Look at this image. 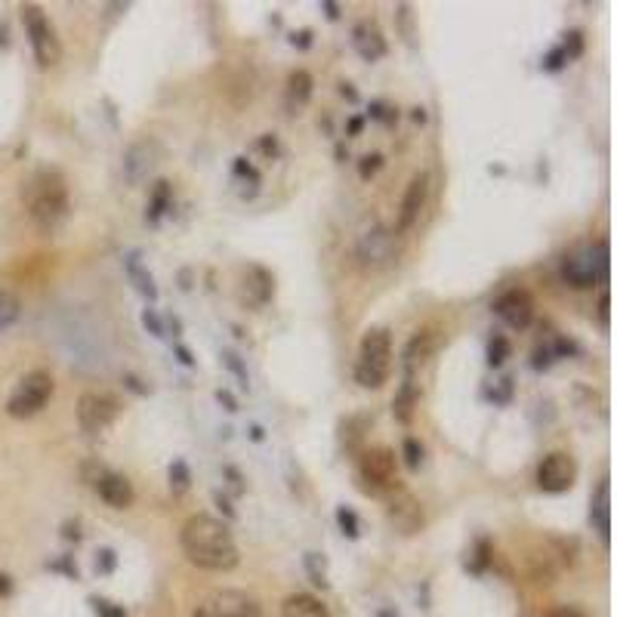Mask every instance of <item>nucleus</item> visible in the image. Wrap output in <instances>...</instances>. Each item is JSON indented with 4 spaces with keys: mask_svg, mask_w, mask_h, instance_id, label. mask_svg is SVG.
<instances>
[{
    "mask_svg": "<svg viewBox=\"0 0 617 617\" xmlns=\"http://www.w3.org/2000/svg\"><path fill=\"white\" fill-rule=\"evenodd\" d=\"M179 543H183L186 559L204 571H232L238 565V547L229 525L213 516H192L183 525Z\"/></svg>",
    "mask_w": 617,
    "mask_h": 617,
    "instance_id": "1",
    "label": "nucleus"
},
{
    "mask_svg": "<svg viewBox=\"0 0 617 617\" xmlns=\"http://www.w3.org/2000/svg\"><path fill=\"white\" fill-rule=\"evenodd\" d=\"M22 198L28 204L31 223L47 235L68 220V186L59 170L34 173L22 189Z\"/></svg>",
    "mask_w": 617,
    "mask_h": 617,
    "instance_id": "2",
    "label": "nucleus"
},
{
    "mask_svg": "<svg viewBox=\"0 0 617 617\" xmlns=\"http://www.w3.org/2000/svg\"><path fill=\"white\" fill-rule=\"evenodd\" d=\"M392 371V337L386 328H374L365 334L355 361V380L365 389H380Z\"/></svg>",
    "mask_w": 617,
    "mask_h": 617,
    "instance_id": "3",
    "label": "nucleus"
},
{
    "mask_svg": "<svg viewBox=\"0 0 617 617\" xmlns=\"http://www.w3.org/2000/svg\"><path fill=\"white\" fill-rule=\"evenodd\" d=\"M562 281L574 290H587L608 281V241L571 250L562 260Z\"/></svg>",
    "mask_w": 617,
    "mask_h": 617,
    "instance_id": "4",
    "label": "nucleus"
},
{
    "mask_svg": "<svg viewBox=\"0 0 617 617\" xmlns=\"http://www.w3.org/2000/svg\"><path fill=\"white\" fill-rule=\"evenodd\" d=\"M358 482L368 494L386 497L398 488V463L392 448H368L358 457Z\"/></svg>",
    "mask_w": 617,
    "mask_h": 617,
    "instance_id": "5",
    "label": "nucleus"
},
{
    "mask_svg": "<svg viewBox=\"0 0 617 617\" xmlns=\"http://www.w3.org/2000/svg\"><path fill=\"white\" fill-rule=\"evenodd\" d=\"M50 398H53V377L47 371H31L16 383L10 402H7V414L16 420L34 417L47 408Z\"/></svg>",
    "mask_w": 617,
    "mask_h": 617,
    "instance_id": "6",
    "label": "nucleus"
},
{
    "mask_svg": "<svg viewBox=\"0 0 617 617\" xmlns=\"http://www.w3.org/2000/svg\"><path fill=\"white\" fill-rule=\"evenodd\" d=\"M22 22H25V31H28V41H31V50H34V59H38L41 68H53L59 65L62 59V44L56 38V28L50 25V19L44 16L41 7H22Z\"/></svg>",
    "mask_w": 617,
    "mask_h": 617,
    "instance_id": "7",
    "label": "nucleus"
},
{
    "mask_svg": "<svg viewBox=\"0 0 617 617\" xmlns=\"http://www.w3.org/2000/svg\"><path fill=\"white\" fill-rule=\"evenodd\" d=\"M192 617H263V608L241 590H213L195 605Z\"/></svg>",
    "mask_w": 617,
    "mask_h": 617,
    "instance_id": "8",
    "label": "nucleus"
},
{
    "mask_svg": "<svg viewBox=\"0 0 617 617\" xmlns=\"http://www.w3.org/2000/svg\"><path fill=\"white\" fill-rule=\"evenodd\" d=\"M118 411H121L118 398L105 395V392H84L78 402V426L87 435H102L115 423Z\"/></svg>",
    "mask_w": 617,
    "mask_h": 617,
    "instance_id": "9",
    "label": "nucleus"
},
{
    "mask_svg": "<svg viewBox=\"0 0 617 617\" xmlns=\"http://www.w3.org/2000/svg\"><path fill=\"white\" fill-rule=\"evenodd\" d=\"M395 250H398V235L386 226H374L358 241V260L365 269H383L395 260Z\"/></svg>",
    "mask_w": 617,
    "mask_h": 617,
    "instance_id": "10",
    "label": "nucleus"
},
{
    "mask_svg": "<svg viewBox=\"0 0 617 617\" xmlns=\"http://www.w3.org/2000/svg\"><path fill=\"white\" fill-rule=\"evenodd\" d=\"M574 479H577V463L565 451L547 454V457L540 460V466H537V485H540V491H547V494L568 491L574 485Z\"/></svg>",
    "mask_w": 617,
    "mask_h": 617,
    "instance_id": "11",
    "label": "nucleus"
},
{
    "mask_svg": "<svg viewBox=\"0 0 617 617\" xmlns=\"http://www.w3.org/2000/svg\"><path fill=\"white\" fill-rule=\"evenodd\" d=\"M158 158H161V149L155 139H139L133 142L130 149L124 152V161H121V173L127 179V186H142L149 173L158 167Z\"/></svg>",
    "mask_w": 617,
    "mask_h": 617,
    "instance_id": "12",
    "label": "nucleus"
},
{
    "mask_svg": "<svg viewBox=\"0 0 617 617\" xmlns=\"http://www.w3.org/2000/svg\"><path fill=\"white\" fill-rule=\"evenodd\" d=\"M386 503H389V506H386V516H389V522H392L395 531L414 534V531L423 528V510H420V503H417L408 491L395 488L392 494H386Z\"/></svg>",
    "mask_w": 617,
    "mask_h": 617,
    "instance_id": "13",
    "label": "nucleus"
},
{
    "mask_svg": "<svg viewBox=\"0 0 617 617\" xmlns=\"http://www.w3.org/2000/svg\"><path fill=\"white\" fill-rule=\"evenodd\" d=\"M494 312L500 321L510 324L513 331H525L534 321V300L528 290H506V294L494 303Z\"/></svg>",
    "mask_w": 617,
    "mask_h": 617,
    "instance_id": "14",
    "label": "nucleus"
},
{
    "mask_svg": "<svg viewBox=\"0 0 617 617\" xmlns=\"http://www.w3.org/2000/svg\"><path fill=\"white\" fill-rule=\"evenodd\" d=\"M426 201H429V176H426V173H417L411 183H408L402 210H398V229H395V235H405V232L414 229V223L420 220Z\"/></svg>",
    "mask_w": 617,
    "mask_h": 617,
    "instance_id": "15",
    "label": "nucleus"
},
{
    "mask_svg": "<svg viewBox=\"0 0 617 617\" xmlns=\"http://www.w3.org/2000/svg\"><path fill=\"white\" fill-rule=\"evenodd\" d=\"M352 47L365 62H380L386 56V38L374 19H361L352 28Z\"/></svg>",
    "mask_w": 617,
    "mask_h": 617,
    "instance_id": "16",
    "label": "nucleus"
},
{
    "mask_svg": "<svg viewBox=\"0 0 617 617\" xmlns=\"http://www.w3.org/2000/svg\"><path fill=\"white\" fill-rule=\"evenodd\" d=\"M96 491L108 506H112V510H127V506H133V497H136L130 479L121 473H108V469H102V473L96 476Z\"/></svg>",
    "mask_w": 617,
    "mask_h": 617,
    "instance_id": "17",
    "label": "nucleus"
},
{
    "mask_svg": "<svg viewBox=\"0 0 617 617\" xmlns=\"http://www.w3.org/2000/svg\"><path fill=\"white\" fill-rule=\"evenodd\" d=\"M275 294V278L269 269L263 266H247L244 269V281H241V297L250 306H266Z\"/></svg>",
    "mask_w": 617,
    "mask_h": 617,
    "instance_id": "18",
    "label": "nucleus"
},
{
    "mask_svg": "<svg viewBox=\"0 0 617 617\" xmlns=\"http://www.w3.org/2000/svg\"><path fill=\"white\" fill-rule=\"evenodd\" d=\"M281 617H331V611L312 593H294L284 599Z\"/></svg>",
    "mask_w": 617,
    "mask_h": 617,
    "instance_id": "19",
    "label": "nucleus"
},
{
    "mask_svg": "<svg viewBox=\"0 0 617 617\" xmlns=\"http://www.w3.org/2000/svg\"><path fill=\"white\" fill-rule=\"evenodd\" d=\"M432 349H435V334H432V331H420V334L411 337V343H408V349H405V361H402L408 380H411V374H414L417 368L426 365Z\"/></svg>",
    "mask_w": 617,
    "mask_h": 617,
    "instance_id": "20",
    "label": "nucleus"
},
{
    "mask_svg": "<svg viewBox=\"0 0 617 617\" xmlns=\"http://www.w3.org/2000/svg\"><path fill=\"white\" fill-rule=\"evenodd\" d=\"M590 519H593V528L599 531V537L608 540V531H611V488H608V479L599 482V488H596V494H593Z\"/></svg>",
    "mask_w": 617,
    "mask_h": 617,
    "instance_id": "21",
    "label": "nucleus"
},
{
    "mask_svg": "<svg viewBox=\"0 0 617 617\" xmlns=\"http://www.w3.org/2000/svg\"><path fill=\"white\" fill-rule=\"evenodd\" d=\"M312 96V75L303 68H297L294 75L287 78V108L290 112H297V108H303Z\"/></svg>",
    "mask_w": 617,
    "mask_h": 617,
    "instance_id": "22",
    "label": "nucleus"
},
{
    "mask_svg": "<svg viewBox=\"0 0 617 617\" xmlns=\"http://www.w3.org/2000/svg\"><path fill=\"white\" fill-rule=\"evenodd\" d=\"M417 398H420L417 386H414L411 380H405L402 389H398V395L392 398V417H395L398 423H411L414 408H417Z\"/></svg>",
    "mask_w": 617,
    "mask_h": 617,
    "instance_id": "23",
    "label": "nucleus"
},
{
    "mask_svg": "<svg viewBox=\"0 0 617 617\" xmlns=\"http://www.w3.org/2000/svg\"><path fill=\"white\" fill-rule=\"evenodd\" d=\"M127 263V275L133 278V284H136V290L142 297H149V300H158V287H155V278L149 275L142 269V263H139V253H130V257L124 260Z\"/></svg>",
    "mask_w": 617,
    "mask_h": 617,
    "instance_id": "24",
    "label": "nucleus"
},
{
    "mask_svg": "<svg viewBox=\"0 0 617 617\" xmlns=\"http://www.w3.org/2000/svg\"><path fill=\"white\" fill-rule=\"evenodd\" d=\"M19 309H22L19 297L10 294V290H0V334L13 328L16 318H19Z\"/></svg>",
    "mask_w": 617,
    "mask_h": 617,
    "instance_id": "25",
    "label": "nucleus"
},
{
    "mask_svg": "<svg viewBox=\"0 0 617 617\" xmlns=\"http://www.w3.org/2000/svg\"><path fill=\"white\" fill-rule=\"evenodd\" d=\"M167 207H170V183H164L161 179V183L155 186V192H152V204H149V213H145V220L158 223Z\"/></svg>",
    "mask_w": 617,
    "mask_h": 617,
    "instance_id": "26",
    "label": "nucleus"
},
{
    "mask_svg": "<svg viewBox=\"0 0 617 617\" xmlns=\"http://www.w3.org/2000/svg\"><path fill=\"white\" fill-rule=\"evenodd\" d=\"M189 482H192V476H189L186 460H173V466H170V488L176 494H183V491H189Z\"/></svg>",
    "mask_w": 617,
    "mask_h": 617,
    "instance_id": "27",
    "label": "nucleus"
},
{
    "mask_svg": "<svg viewBox=\"0 0 617 617\" xmlns=\"http://www.w3.org/2000/svg\"><path fill=\"white\" fill-rule=\"evenodd\" d=\"M306 571H309L315 587H321V590L328 587V571H324V559L318 553H306Z\"/></svg>",
    "mask_w": 617,
    "mask_h": 617,
    "instance_id": "28",
    "label": "nucleus"
},
{
    "mask_svg": "<svg viewBox=\"0 0 617 617\" xmlns=\"http://www.w3.org/2000/svg\"><path fill=\"white\" fill-rule=\"evenodd\" d=\"M506 355H510V340H506V337H494V340L488 343V365H491V368H500L503 361H506Z\"/></svg>",
    "mask_w": 617,
    "mask_h": 617,
    "instance_id": "29",
    "label": "nucleus"
},
{
    "mask_svg": "<svg viewBox=\"0 0 617 617\" xmlns=\"http://www.w3.org/2000/svg\"><path fill=\"white\" fill-rule=\"evenodd\" d=\"M337 522H340L346 537H352V540L358 537V516L349 510V506H340V510H337Z\"/></svg>",
    "mask_w": 617,
    "mask_h": 617,
    "instance_id": "30",
    "label": "nucleus"
},
{
    "mask_svg": "<svg viewBox=\"0 0 617 617\" xmlns=\"http://www.w3.org/2000/svg\"><path fill=\"white\" fill-rule=\"evenodd\" d=\"M402 451H405V463H408L411 469H420V463H423V445H420L417 439H405Z\"/></svg>",
    "mask_w": 617,
    "mask_h": 617,
    "instance_id": "31",
    "label": "nucleus"
},
{
    "mask_svg": "<svg viewBox=\"0 0 617 617\" xmlns=\"http://www.w3.org/2000/svg\"><path fill=\"white\" fill-rule=\"evenodd\" d=\"M380 167H383V155H365V158L358 161V176L371 179V176H377Z\"/></svg>",
    "mask_w": 617,
    "mask_h": 617,
    "instance_id": "32",
    "label": "nucleus"
},
{
    "mask_svg": "<svg viewBox=\"0 0 617 617\" xmlns=\"http://www.w3.org/2000/svg\"><path fill=\"white\" fill-rule=\"evenodd\" d=\"M562 50H565L568 59H577L580 53H584V31H571L568 41L562 44Z\"/></svg>",
    "mask_w": 617,
    "mask_h": 617,
    "instance_id": "33",
    "label": "nucleus"
},
{
    "mask_svg": "<svg viewBox=\"0 0 617 617\" xmlns=\"http://www.w3.org/2000/svg\"><path fill=\"white\" fill-rule=\"evenodd\" d=\"M223 361H226V368L238 377V383L247 389V371H244V365H241V358H238L235 352H223Z\"/></svg>",
    "mask_w": 617,
    "mask_h": 617,
    "instance_id": "34",
    "label": "nucleus"
},
{
    "mask_svg": "<svg viewBox=\"0 0 617 617\" xmlns=\"http://www.w3.org/2000/svg\"><path fill=\"white\" fill-rule=\"evenodd\" d=\"M565 62H568L565 50H562V47H553V50L547 53V59H543V68H547V71H559Z\"/></svg>",
    "mask_w": 617,
    "mask_h": 617,
    "instance_id": "35",
    "label": "nucleus"
},
{
    "mask_svg": "<svg viewBox=\"0 0 617 617\" xmlns=\"http://www.w3.org/2000/svg\"><path fill=\"white\" fill-rule=\"evenodd\" d=\"M93 605H96V614H99V617H124V608L105 602V599H93Z\"/></svg>",
    "mask_w": 617,
    "mask_h": 617,
    "instance_id": "36",
    "label": "nucleus"
},
{
    "mask_svg": "<svg viewBox=\"0 0 617 617\" xmlns=\"http://www.w3.org/2000/svg\"><path fill=\"white\" fill-rule=\"evenodd\" d=\"M112 568H115V553H112V550H99V553H96V571H99V574H108Z\"/></svg>",
    "mask_w": 617,
    "mask_h": 617,
    "instance_id": "37",
    "label": "nucleus"
},
{
    "mask_svg": "<svg viewBox=\"0 0 617 617\" xmlns=\"http://www.w3.org/2000/svg\"><path fill=\"white\" fill-rule=\"evenodd\" d=\"M142 324H145V328H149L155 337H164V324L158 321V315H155L152 309H145V312H142Z\"/></svg>",
    "mask_w": 617,
    "mask_h": 617,
    "instance_id": "38",
    "label": "nucleus"
},
{
    "mask_svg": "<svg viewBox=\"0 0 617 617\" xmlns=\"http://www.w3.org/2000/svg\"><path fill=\"white\" fill-rule=\"evenodd\" d=\"M550 365H553V349H547V346L537 349V352H534V368H537V371H547Z\"/></svg>",
    "mask_w": 617,
    "mask_h": 617,
    "instance_id": "39",
    "label": "nucleus"
},
{
    "mask_svg": "<svg viewBox=\"0 0 617 617\" xmlns=\"http://www.w3.org/2000/svg\"><path fill=\"white\" fill-rule=\"evenodd\" d=\"M260 149L275 158V155H278V139H275V136H263V139H260Z\"/></svg>",
    "mask_w": 617,
    "mask_h": 617,
    "instance_id": "40",
    "label": "nucleus"
},
{
    "mask_svg": "<svg viewBox=\"0 0 617 617\" xmlns=\"http://www.w3.org/2000/svg\"><path fill=\"white\" fill-rule=\"evenodd\" d=\"M550 617H587V614L580 611V608H574V605H565V608H556Z\"/></svg>",
    "mask_w": 617,
    "mask_h": 617,
    "instance_id": "41",
    "label": "nucleus"
},
{
    "mask_svg": "<svg viewBox=\"0 0 617 617\" xmlns=\"http://www.w3.org/2000/svg\"><path fill=\"white\" fill-rule=\"evenodd\" d=\"M608 306H611V300H608V294H602L599 297V321H602V328H608Z\"/></svg>",
    "mask_w": 617,
    "mask_h": 617,
    "instance_id": "42",
    "label": "nucleus"
},
{
    "mask_svg": "<svg viewBox=\"0 0 617 617\" xmlns=\"http://www.w3.org/2000/svg\"><path fill=\"white\" fill-rule=\"evenodd\" d=\"M312 44V31L306 28V31H300V34H294V47H300V50H306Z\"/></svg>",
    "mask_w": 617,
    "mask_h": 617,
    "instance_id": "43",
    "label": "nucleus"
},
{
    "mask_svg": "<svg viewBox=\"0 0 617 617\" xmlns=\"http://www.w3.org/2000/svg\"><path fill=\"white\" fill-rule=\"evenodd\" d=\"M571 352H577V349H574V343H568L565 337H559V340H556V352H553V355H571Z\"/></svg>",
    "mask_w": 617,
    "mask_h": 617,
    "instance_id": "44",
    "label": "nucleus"
},
{
    "mask_svg": "<svg viewBox=\"0 0 617 617\" xmlns=\"http://www.w3.org/2000/svg\"><path fill=\"white\" fill-rule=\"evenodd\" d=\"M216 398H220V402L226 405V411H238V405H235V398L226 392V389H220V392H216Z\"/></svg>",
    "mask_w": 617,
    "mask_h": 617,
    "instance_id": "45",
    "label": "nucleus"
},
{
    "mask_svg": "<svg viewBox=\"0 0 617 617\" xmlns=\"http://www.w3.org/2000/svg\"><path fill=\"white\" fill-rule=\"evenodd\" d=\"M321 10L328 13V19H334V22L340 19V7H337V4H331V0H324V4H321Z\"/></svg>",
    "mask_w": 617,
    "mask_h": 617,
    "instance_id": "46",
    "label": "nucleus"
},
{
    "mask_svg": "<svg viewBox=\"0 0 617 617\" xmlns=\"http://www.w3.org/2000/svg\"><path fill=\"white\" fill-rule=\"evenodd\" d=\"M176 355H179V361H183V365H195V358L189 355V349L179 346V349H176Z\"/></svg>",
    "mask_w": 617,
    "mask_h": 617,
    "instance_id": "47",
    "label": "nucleus"
},
{
    "mask_svg": "<svg viewBox=\"0 0 617 617\" xmlns=\"http://www.w3.org/2000/svg\"><path fill=\"white\" fill-rule=\"evenodd\" d=\"M65 537H68V540H71V537H75V540H81V531H78V522H75V525H71V522L65 525Z\"/></svg>",
    "mask_w": 617,
    "mask_h": 617,
    "instance_id": "48",
    "label": "nucleus"
},
{
    "mask_svg": "<svg viewBox=\"0 0 617 617\" xmlns=\"http://www.w3.org/2000/svg\"><path fill=\"white\" fill-rule=\"evenodd\" d=\"M124 383H127V386H130V389H133V392H139V395H142V392H145V386H139V380H136V377H130V374H127V377H124Z\"/></svg>",
    "mask_w": 617,
    "mask_h": 617,
    "instance_id": "49",
    "label": "nucleus"
},
{
    "mask_svg": "<svg viewBox=\"0 0 617 617\" xmlns=\"http://www.w3.org/2000/svg\"><path fill=\"white\" fill-rule=\"evenodd\" d=\"M340 93H343V96H346V99H352V102H355V99H358V93H355V90H352V87H349V84H343V87H340Z\"/></svg>",
    "mask_w": 617,
    "mask_h": 617,
    "instance_id": "50",
    "label": "nucleus"
},
{
    "mask_svg": "<svg viewBox=\"0 0 617 617\" xmlns=\"http://www.w3.org/2000/svg\"><path fill=\"white\" fill-rule=\"evenodd\" d=\"M414 121H417V124H426V108H414Z\"/></svg>",
    "mask_w": 617,
    "mask_h": 617,
    "instance_id": "51",
    "label": "nucleus"
},
{
    "mask_svg": "<svg viewBox=\"0 0 617 617\" xmlns=\"http://www.w3.org/2000/svg\"><path fill=\"white\" fill-rule=\"evenodd\" d=\"M361 124H365V121H361V118H352V121H349V133H358Z\"/></svg>",
    "mask_w": 617,
    "mask_h": 617,
    "instance_id": "52",
    "label": "nucleus"
},
{
    "mask_svg": "<svg viewBox=\"0 0 617 617\" xmlns=\"http://www.w3.org/2000/svg\"><path fill=\"white\" fill-rule=\"evenodd\" d=\"M250 435H253V442H260V439H263V429H260V426H253Z\"/></svg>",
    "mask_w": 617,
    "mask_h": 617,
    "instance_id": "53",
    "label": "nucleus"
},
{
    "mask_svg": "<svg viewBox=\"0 0 617 617\" xmlns=\"http://www.w3.org/2000/svg\"><path fill=\"white\" fill-rule=\"evenodd\" d=\"M0 593H10V577H0Z\"/></svg>",
    "mask_w": 617,
    "mask_h": 617,
    "instance_id": "54",
    "label": "nucleus"
},
{
    "mask_svg": "<svg viewBox=\"0 0 617 617\" xmlns=\"http://www.w3.org/2000/svg\"><path fill=\"white\" fill-rule=\"evenodd\" d=\"M377 617H398V614H395V611H392V608H383V611H380V614H377Z\"/></svg>",
    "mask_w": 617,
    "mask_h": 617,
    "instance_id": "55",
    "label": "nucleus"
}]
</instances>
